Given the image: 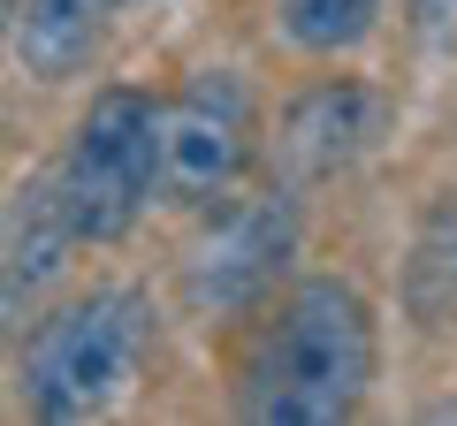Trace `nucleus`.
Listing matches in <instances>:
<instances>
[{"label": "nucleus", "instance_id": "nucleus-1", "mask_svg": "<svg viewBox=\"0 0 457 426\" xmlns=\"http://www.w3.org/2000/svg\"><path fill=\"white\" fill-rule=\"evenodd\" d=\"M374 381V312L351 282L312 274L275 305L237 381L252 426H336Z\"/></svg>", "mask_w": 457, "mask_h": 426}, {"label": "nucleus", "instance_id": "nucleus-2", "mask_svg": "<svg viewBox=\"0 0 457 426\" xmlns=\"http://www.w3.org/2000/svg\"><path fill=\"white\" fill-rule=\"evenodd\" d=\"M153 350L145 290H92L77 305L46 312L23 343V411L46 426H77L122 404Z\"/></svg>", "mask_w": 457, "mask_h": 426}, {"label": "nucleus", "instance_id": "nucleus-3", "mask_svg": "<svg viewBox=\"0 0 457 426\" xmlns=\"http://www.w3.org/2000/svg\"><path fill=\"white\" fill-rule=\"evenodd\" d=\"M54 176H62L77 236H92V244L130 236V221L145 213L153 183H161V107L130 84L92 92L77 137H69V160Z\"/></svg>", "mask_w": 457, "mask_h": 426}, {"label": "nucleus", "instance_id": "nucleus-4", "mask_svg": "<svg viewBox=\"0 0 457 426\" xmlns=\"http://www.w3.org/2000/svg\"><path fill=\"white\" fill-rule=\"evenodd\" d=\"M252 152V99L228 69H198L161 107V191L176 206H213Z\"/></svg>", "mask_w": 457, "mask_h": 426}, {"label": "nucleus", "instance_id": "nucleus-5", "mask_svg": "<svg viewBox=\"0 0 457 426\" xmlns=\"http://www.w3.org/2000/svg\"><path fill=\"white\" fill-rule=\"evenodd\" d=\"M297 244V213L290 191H260L245 206H228L213 221V236L191 251V305L198 312H245L275 290L282 259Z\"/></svg>", "mask_w": 457, "mask_h": 426}, {"label": "nucleus", "instance_id": "nucleus-6", "mask_svg": "<svg viewBox=\"0 0 457 426\" xmlns=\"http://www.w3.org/2000/svg\"><path fill=\"white\" fill-rule=\"evenodd\" d=\"M69 244H77V221H69L62 176H31L8 198V213H0V328H23L31 320L46 282L62 274Z\"/></svg>", "mask_w": 457, "mask_h": 426}, {"label": "nucleus", "instance_id": "nucleus-7", "mask_svg": "<svg viewBox=\"0 0 457 426\" xmlns=\"http://www.w3.org/2000/svg\"><path fill=\"white\" fill-rule=\"evenodd\" d=\"M381 130V99L359 84H328V92L297 99L290 122H282V152H290L297 176H336L366 152V137Z\"/></svg>", "mask_w": 457, "mask_h": 426}, {"label": "nucleus", "instance_id": "nucleus-8", "mask_svg": "<svg viewBox=\"0 0 457 426\" xmlns=\"http://www.w3.org/2000/svg\"><path fill=\"white\" fill-rule=\"evenodd\" d=\"M122 0H23L16 8V61L38 84H69L92 69V53L107 46V16Z\"/></svg>", "mask_w": 457, "mask_h": 426}, {"label": "nucleus", "instance_id": "nucleus-9", "mask_svg": "<svg viewBox=\"0 0 457 426\" xmlns=\"http://www.w3.org/2000/svg\"><path fill=\"white\" fill-rule=\"evenodd\" d=\"M374 16H381V0H282V31H290L305 53L359 46V38L374 31Z\"/></svg>", "mask_w": 457, "mask_h": 426}, {"label": "nucleus", "instance_id": "nucleus-10", "mask_svg": "<svg viewBox=\"0 0 457 426\" xmlns=\"http://www.w3.org/2000/svg\"><path fill=\"white\" fill-rule=\"evenodd\" d=\"M16 8H23V0H0V23H8V16H16Z\"/></svg>", "mask_w": 457, "mask_h": 426}]
</instances>
